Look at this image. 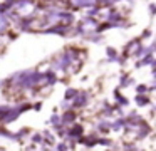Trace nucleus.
Masks as SVG:
<instances>
[{
  "instance_id": "obj_1",
  "label": "nucleus",
  "mask_w": 156,
  "mask_h": 151,
  "mask_svg": "<svg viewBox=\"0 0 156 151\" xmlns=\"http://www.w3.org/2000/svg\"><path fill=\"white\" fill-rule=\"evenodd\" d=\"M71 3H74L76 7H84V9H87V7H94L98 3V0H71Z\"/></svg>"
},
{
  "instance_id": "obj_4",
  "label": "nucleus",
  "mask_w": 156,
  "mask_h": 151,
  "mask_svg": "<svg viewBox=\"0 0 156 151\" xmlns=\"http://www.w3.org/2000/svg\"><path fill=\"white\" fill-rule=\"evenodd\" d=\"M149 12H151V15H154V13H156V5H154V3L149 5Z\"/></svg>"
},
{
  "instance_id": "obj_3",
  "label": "nucleus",
  "mask_w": 156,
  "mask_h": 151,
  "mask_svg": "<svg viewBox=\"0 0 156 151\" xmlns=\"http://www.w3.org/2000/svg\"><path fill=\"white\" fill-rule=\"evenodd\" d=\"M74 96H76V91L74 89H69L67 94H66V97H74Z\"/></svg>"
},
{
  "instance_id": "obj_2",
  "label": "nucleus",
  "mask_w": 156,
  "mask_h": 151,
  "mask_svg": "<svg viewBox=\"0 0 156 151\" xmlns=\"http://www.w3.org/2000/svg\"><path fill=\"white\" fill-rule=\"evenodd\" d=\"M108 56H109V59H116V50L109 47V49H108Z\"/></svg>"
}]
</instances>
